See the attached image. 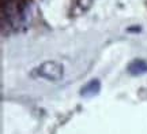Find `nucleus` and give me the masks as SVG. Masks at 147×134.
I'll return each mask as SVG.
<instances>
[{"label": "nucleus", "instance_id": "nucleus-4", "mask_svg": "<svg viewBox=\"0 0 147 134\" xmlns=\"http://www.w3.org/2000/svg\"><path fill=\"white\" fill-rule=\"evenodd\" d=\"M127 32L129 33H136V32H140V26H131L127 29Z\"/></svg>", "mask_w": 147, "mask_h": 134}, {"label": "nucleus", "instance_id": "nucleus-1", "mask_svg": "<svg viewBox=\"0 0 147 134\" xmlns=\"http://www.w3.org/2000/svg\"><path fill=\"white\" fill-rule=\"evenodd\" d=\"M33 77L37 78H44L47 81H52V82H57L63 78L64 75V67L61 63L55 62V60H48L44 62L40 66H37L32 73Z\"/></svg>", "mask_w": 147, "mask_h": 134}, {"label": "nucleus", "instance_id": "nucleus-3", "mask_svg": "<svg viewBox=\"0 0 147 134\" xmlns=\"http://www.w3.org/2000/svg\"><path fill=\"white\" fill-rule=\"evenodd\" d=\"M127 71L134 77L143 75L147 73V62L143 59H135L132 60L129 65L127 66Z\"/></svg>", "mask_w": 147, "mask_h": 134}, {"label": "nucleus", "instance_id": "nucleus-2", "mask_svg": "<svg viewBox=\"0 0 147 134\" xmlns=\"http://www.w3.org/2000/svg\"><path fill=\"white\" fill-rule=\"evenodd\" d=\"M101 90V82L100 80H90L87 84H84L82 88H80V96L86 97V99H90V97L97 96Z\"/></svg>", "mask_w": 147, "mask_h": 134}]
</instances>
